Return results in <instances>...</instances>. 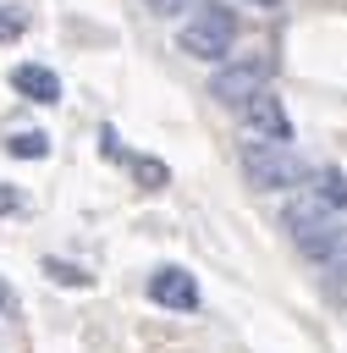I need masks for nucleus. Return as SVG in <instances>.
<instances>
[{
    "instance_id": "nucleus-10",
    "label": "nucleus",
    "mask_w": 347,
    "mask_h": 353,
    "mask_svg": "<svg viewBox=\"0 0 347 353\" xmlns=\"http://www.w3.org/2000/svg\"><path fill=\"white\" fill-rule=\"evenodd\" d=\"M44 276L61 281V287H88V281H94L83 265H66V259H44Z\"/></svg>"
},
{
    "instance_id": "nucleus-2",
    "label": "nucleus",
    "mask_w": 347,
    "mask_h": 353,
    "mask_svg": "<svg viewBox=\"0 0 347 353\" xmlns=\"http://www.w3.org/2000/svg\"><path fill=\"white\" fill-rule=\"evenodd\" d=\"M242 182L259 193H292L314 182V165L292 149V143H242Z\"/></svg>"
},
{
    "instance_id": "nucleus-3",
    "label": "nucleus",
    "mask_w": 347,
    "mask_h": 353,
    "mask_svg": "<svg viewBox=\"0 0 347 353\" xmlns=\"http://www.w3.org/2000/svg\"><path fill=\"white\" fill-rule=\"evenodd\" d=\"M231 44H237V11L220 6V0H198V11L176 28V50L193 55V61H231Z\"/></svg>"
},
{
    "instance_id": "nucleus-8",
    "label": "nucleus",
    "mask_w": 347,
    "mask_h": 353,
    "mask_svg": "<svg viewBox=\"0 0 347 353\" xmlns=\"http://www.w3.org/2000/svg\"><path fill=\"white\" fill-rule=\"evenodd\" d=\"M6 154H17V160H44V154H50V132H39V127L6 132Z\"/></svg>"
},
{
    "instance_id": "nucleus-9",
    "label": "nucleus",
    "mask_w": 347,
    "mask_h": 353,
    "mask_svg": "<svg viewBox=\"0 0 347 353\" xmlns=\"http://www.w3.org/2000/svg\"><path fill=\"white\" fill-rule=\"evenodd\" d=\"M314 193H319V199H325L330 210H341V215H347V176H341L336 165H330V171H319V182H314Z\"/></svg>"
},
{
    "instance_id": "nucleus-4",
    "label": "nucleus",
    "mask_w": 347,
    "mask_h": 353,
    "mask_svg": "<svg viewBox=\"0 0 347 353\" xmlns=\"http://www.w3.org/2000/svg\"><path fill=\"white\" fill-rule=\"evenodd\" d=\"M259 88H270V61H259V55H231V61H220L209 72V94L220 105H231V110L242 99H253Z\"/></svg>"
},
{
    "instance_id": "nucleus-15",
    "label": "nucleus",
    "mask_w": 347,
    "mask_h": 353,
    "mask_svg": "<svg viewBox=\"0 0 347 353\" xmlns=\"http://www.w3.org/2000/svg\"><path fill=\"white\" fill-rule=\"evenodd\" d=\"M0 314H17V287L0 276Z\"/></svg>"
},
{
    "instance_id": "nucleus-11",
    "label": "nucleus",
    "mask_w": 347,
    "mask_h": 353,
    "mask_svg": "<svg viewBox=\"0 0 347 353\" xmlns=\"http://www.w3.org/2000/svg\"><path fill=\"white\" fill-rule=\"evenodd\" d=\"M132 171H138V182H143V188H165V182H171L165 160H154V154H138V160H132Z\"/></svg>"
},
{
    "instance_id": "nucleus-5",
    "label": "nucleus",
    "mask_w": 347,
    "mask_h": 353,
    "mask_svg": "<svg viewBox=\"0 0 347 353\" xmlns=\"http://www.w3.org/2000/svg\"><path fill=\"white\" fill-rule=\"evenodd\" d=\"M237 121H242V132L253 143H292V116H286V105H281L275 88H259L253 99H242Z\"/></svg>"
},
{
    "instance_id": "nucleus-16",
    "label": "nucleus",
    "mask_w": 347,
    "mask_h": 353,
    "mask_svg": "<svg viewBox=\"0 0 347 353\" xmlns=\"http://www.w3.org/2000/svg\"><path fill=\"white\" fill-rule=\"evenodd\" d=\"M248 6H259V11H275V6H281V0H248Z\"/></svg>"
},
{
    "instance_id": "nucleus-6",
    "label": "nucleus",
    "mask_w": 347,
    "mask_h": 353,
    "mask_svg": "<svg viewBox=\"0 0 347 353\" xmlns=\"http://www.w3.org/2000/svg\"><path fill=\"white\" fill-rule=\"evenodd\" d=\"M149 303H160L171 314H193L204 303V292L182 265H160V270H149Z\"/></svg>"
},
{
    "instance_id": "nucleus-1",
    "label": "nucleus",
    "mask_w": 347,
    "mask_h": 353,
    "mask_svg": "<svg viewBox=\"0 0 347 353\" xmlns=\"http://www.w3.org/2000/svg\"><path fill=\"white\" fill-rule=\"evenodd\" d=\"M281 226H286V237H292V248L308 259V265H319L336 243H341V226H347V215L341 210H330L314 188H303L297 199H286V210H281Z\"/></svg>"
},
{
    "instance_id": "nucleus-12",
    "label": "nucleus",
    "mask_w": 347,
    "mask_h": 353,
    "mask_svg": "<svg viewBox=\"0 0 347 353\" xmlns=\"http://www.w3.org/2000/svg\"><path fill=\"white\" fill-rule=\"evenodd\" d=\"M22 33H28V11L22 6H0V44H11Z\"/></svg>"
},
{
    "instance_id": "nucleus-14",
    "label": "nucleus",
    "mask_w": 347,
    "mask_h": 353,
    "mask_svg": "<svg viewBox=\"0 0 347 353\" xmlns=\"http://www.w3.org/2000/svg\"><path fill=\"white\" fill-rule=\"evenodd\" d=\"M17 210H28V199H22L17 188H6V182H0V215H17Z\"/></svg>"
},
{
    "instance_id": "nucleus-13",
    "label": "nucleus",
    "mask_w": 347,
    "mask_h": 353,
    "mask_svg": "<svg viewBox=\"0 0 347 353\" xmlns=\"http://www.w3.org/2000/svg\"><path fill=\"white\" fill-rule=\"evenodd\" d=\"M143 6H149L154 17H182V11H187V6H198V0H143Z\"/></svg>"
},
{
    "instance_id": "nucleus-7",
    "label": "nucleus",
    "mask_w": 347,
    "mask_h": 353,
    "mask_svg": "<svg viewBox=\"0 0 347 353\" xmlns=\"http://www.w3.org/2000/svg\"><path fill=\"white\" fill-rule=\"evenodd\" d=\"M11 88H17L22 99H33V105H55V99H61V77H55L50 66H39V61L11 66Z\"/></svg>"
}]
</instances>
